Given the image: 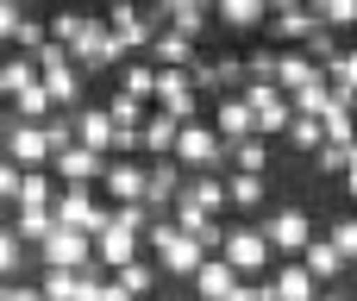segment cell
I'll use <instances>...</instances> for the list:
<instances>
[{
	"mask_svg": "<svg viewBox=\"0 0 357 301\" xmlns=\"http://www.w3.org/2000/svg\"><path fill=\"white\" fill-rule=\"evenodd\" d=\"M38 88L50 94L56 113H75V101H82V69H75V57H69L63 44H44V50H38Z\"/></svg>",
	"mask_w": 357,
	"mask_h": 301,
	"instance_id": "obj_1",
	"label": "cell"
},
{
	"mask_svg": "<svg viewBox=\"0 0 357 301\" xmlns=\"http://www.w3.org/2000/svg\"><path fill=\"white\" fill-rule=\"evenodd\" d=\"M138 245H144L138 233H126V226H107V233L94 239V270H107V277H113V270H126V264L138 258Z\"/></svg>",
	"mask_w": 357,
	"mask_h": 301,
	"instance_id": "obj_17",
	"label": "cell"
},
{
	"mask_svg": "<svg viewBox=\"0 0 357 301\" xmlns=\"http://www.w3.org/2000/svg\"><path fill=\"white\" fill-rule=\"evenodd\" d=\"M213 19L226 31H257V25H270V0H220Z\"/></svg>",
	"mask_w": 357,
	"mask_h": 301,
	"instance_id": "obj_21",
	"label": "cell"
},
{
	"mask_svg": "<svg viewBox=\"0 0 357 301\" xmlns=\"http://www.w3.org/2000/svg\"><path fill=\"white\" fill-rule=\"evenodd\" d=\"M38 132H44V145H50V163H56L63 151H75V113H50Z\"/></svg>",
	"mask_w": 357,
	"mask_h": 301,
	"instance_id": "obj_32",
	"label": "cell"
},
{
	"mask_svg": "<svg viewBox=\"0 0 357 301\" xmlns=\"http://www.w3.org/2000/svg\"><path fill=\"white\" fill-rule=\"evenodd\" d=\"M176 207H195V214H213L226 207V176H182V201Z\"/></svg>",
	"mask_w": 357,
	"mask_h": 301,
	"instance_id": "obj_18",
	"label": "cell"
},
{
	"mask_svg": "<svg viewBox=\"0 0 357 301\" xmlns=\"http://www.w3.org/2000/svg\"><path fill=\"white\" fill-rule=\"evenodd\" d=\"M320 75H326V88H333V94L357 101V44H351V50H339V57H333V63H326Z\"/></svg>",
	"mask_w": 357,
	"mask_h": 301,
	"instance_id": "obj_31",
	"label": "cell"
},
{
	"mask_svg": "<svg viewBox=\"0 0 357 301\" xmlns=\"http://www.w3.org/2000/svg\"><path fill=\"white\" fill-rule=\"evenodd\" d=\"M345 195H351V201H357V163H351V170H345Z\"/></svg>",
	"mask_w": 357,
	"mask_h": 301,
	"instance_id": "obj_45",
	"label": "cell"
},
{
	"mask_svg": "<svg viewBox=\"0 0 357 301\" xmlns=\"http://www.w3.org/2000/svg\"><path fill=\"white\" fill-rule=\"evenodd\" d=\"M69 57H75V69L88 75V69H119L132 50H126L113 31H107V19H88V25H82V38L69 44Z\"/></svg>",
	"mask_w": 357,
	"mask_h": 301,
	"instance_id": "obj_5",
	"label": "cell"
},
{
	"mask_svg": "<svg viewBox=\"0 0 357 301\" xmlns=\"http://www.w3.org/2000/svg\"><path fill=\"white\" fill-rule=\"evenodd\" d=\"M289 145H295V151H307V157H320V145H326L320 119H289Z\"/></svg>",
	"mask_w": 357,
	"mask_h": 301,
	"instance_id": "obj_39",
	"label": "cell"
},
{
	"mask_svg": "<svg viewBox=\"0 0 357 301\" xmlns=\"http://www.w3.org/2000/svg\"><path fill=\"white\" fill-rule=\"evenodd\" d=\"M213 132L226 138V151H232V145H245V138H257V126H251V107H245V94H220V101H213Z\"/></svg>",
	"mask_w": 357,
	"mask_h": 301,
	"instance_id": "obj_14",
	"label": "cell"
},
{
	"mask_svg": "<svg viewBox=\"0 0 357 301\" xmlns=\"http://www.w3.org/2000/svg\"><path fill=\"white\" fill-rule=\"evenodd\" d=\"M82 277H88V270H44L38 289H44V301H75L82 295Z\"/></svg>",
	"mask_w": 357,
	"mask_h": 301,
	"instance_id": "obj_34",
	"label": "cell"
},
{
	"mask_svg": "<svg viewBox=\"0 0 357 301\" xmlns=\"http://www.w3.org/2000/svg\"><path fill=\"white\" fill-rule=\"evenodd\" d=\"M75 145L113 157V119H107V107H75Z\"/></svg>",
	"mask_w": 357,
	"mask_h": 301,
	"instance_id": "obj_19",
	"label": "cell"
},
{
	"mask_svg": "<svg viewBox=\"0 0 357 301\" xmlns=\"http://www.w3.org/2000/svg\"><path fill=\"white\" fill-rule=\"evenodd\" d=\"M238 94H245V107H251V126H257V138H276V132H289L295 107H289V94H282V88H270V82H245Z\"/></svg>",
	"mask_w": 357,
	"mask_h": 301,
	"instance_id": "obj_6",
	"label": "cell"
},
{
	"mask_svg": "<svg viewBox=\"0 0 357 301\" xmlns=\"http://www.w3.org/2000/svg\"><path fill=\"white\" fill-rule=\"evenodd\" d=\"M320 301H345V295H320Z\"/></svg>",
	"mask_w": 357,
	"mask_h": 301,
	"instance_id": "obj_47",
	"label": "cell"
},
{
	"mask_svg": "<svg viewBox=\"0 0 357 301\" xmlns=\"http://www.w3.org/2000/svg\"><path fill=\"white\" fill-rule=\"evenodd\" d=\"M6 157L31 176V170H50V145H44V132L38 126H13L6 119Z\"/></svg>",
	"mask_w": 357,
	"mask_h": 301,
	"instance_id": "obj_15",
	"label": "cell"
},
{
	"mask_svg": "<svg viewBox=\"0 0 357 301\" xmlns=\"http://www.w3.org/2000/svg\"><path fill=\"white\" fill-rule=\"evenodd\" d=\"M50 201H56V176H50V170H31V176L19 182V201H13V207H31V214H44Z\"/></svg>",
	"mask_w": 357,
	"mask_h": 301,
	"instance_id": "obj_29",
	"label": "cell"
},
{
	"mask_svg": "<svg viewBox=\"0 0 357 301\" xmlns=\"http://www.w3.org/2000/svg\"><path fill=\"white\" fill-rule=\"evenodd\" d=\"M301 270H307L314 283H339V277H345V258H339L326 239H314V245L301 251Z\"/></svg>",
	"mask_w": 357,
	"mask_h": 301,
	"instance_id": "obj_26",
	"label": "cell"
},
{
	"mask_svg": "<svg viewBox=\"0 0 357 301\" xmlns=\"http://www.w3.org/2000/svg\"><path fill=\"white\" fill-rule=\"evenodd\" d=\"M232 289H238V277H232L226 258H207L195 270V301H232Z\"/></svg>",
	"mask_w": 357,
	"mask_h": 301,
	"instance_id": "obj_20",
	"label": "cell"
},
{
	"mask_svg": "<svg viewBox=\"0 0 357 301\" xmlns=\"http://www.w3.org/2000/svg\"><path fill=\"white\" fill-rule=\"evenodd\" d=\"M6 301H44V289H38V283H13V289H6Z\"/></svg>",
	"mask_w": 357,
	"mask_h": 301,
	"instance_id": "obj_44",
	"label": "cell"
},
{
	"mask_svg": "<svg viewBox=\"0 0 357 301\" xmlns=\"http://www.w3.org/2000/svg\"><path fill=\"white\" fill-rule=\"evenodd\" d=\"M220 258L232 264V277H238V283H257V277H270V270H276V251L264 245V233H257V226H226Z\"/></svg>",
	"mask_w": 357,
	"mask_h": 301,
	"instance_id": "obj_4",
	"label": "cell"
},
{
	"mask_svg": "<svg viewBox=\"0 0 357 301\" xmlns=\"http://www.w3.org/2000/svg\"><path fill=\"white\" fill-rule=\"evenodd\" d=\"M257 233H264V245H270L276 258H301V251L314 245V220H307L301 207H276Z\"/></svg>",
	"mask_w": 357,
	"mask_h": 301,
	"instance_id": "obj_7",
	"label": "cell"
},
{
	"mask_svg": "<svg viewBox=\"0 0 357 301\" xmlns=\"http://www.w3.org/2000/svg\"><path fill=\"white\" fill-rule=\"evenodd\" d=\"M0 57H6V50H0Z\"/></svg>",
	"mask_w": 357,
	"mask_h": 301,
	"instance_id": "obj_49",
	"label": "cell"
},
{
	"mask_svg": "<svg viewBox=\"0 0 357 301\" xmlns=\"http://www.w3.org/2000/svg\"><path fill=\"white\" fill-rule=\"evenodd\" d=\"M119 94H132V101H144V107H151V101H157V69H151V63H138V57H132V63H119Z\"/></svg>",
	"mask_w": 357,
	"mask_h": 301,
	"instance_id": "obj_28",
	"label": "cell"
},
{
	"mask_svg": "<svg viewBox=\"0 0 357 301\" xmlns=\"http://www.w3.org/2000/svg\"><path fill=\"white\" fill-rule=\"evenodd\" d=\"M6 289H13V283H0V301H6Z\"/></svg>",
	"mask_w": 357,
	"mask_h": 301,
	"instance_id": "obj_46",
	"label": "cell"
},
{
	"mask_svg": "<svg viewBox=\"0 0 357 301\" xmlns=\"http://www.w3.org/2000/svg\"><path fill=\"white\" fill-rule=\"evenodd\" d=\"M226 170H232V176H264V170H270V138L232 145V151H226Z\"/></svg>",
	"mask_w": 357,
	"mask_h": 301,
	"instance_id": "obj_25",
	"label": "cell"
},
{
	"mask_svg": "<svg viewBox=\"0 0 357 301\" xmlns=\"http://www.w3.org/2000/svg\"><path fill=\"white\" fill-rule=\"evenodd\" d=\"M176 163H182V176H220L226 170V138L195 119V126L176 132Z\"/></svg>",
	"mask_w": 357,
	"mask_h": 301,
	"instance_id": "obj_2",
	"label": "cell"
},
{
	"mask_svg": "<svg viewBox=\"0 0 357 301\" xmlns=\"http://www.w3.org/2000/svg\"><path fill=\"white\" fill-rule=\"evenodd\" d=\"M19 182H25V170L0 151V207H13V201H19Z\"/></svg>",
	"mask_w": 357,
	"mask_h": 301,
	"instance_id": "obj_41",
	"label": "cell"
},
{
	"mask_svg": "<svg viewBox=\"0 0 357 301\" xmlns=\"http://www.w3.org/2000/svg\"><path fill=\"white\" fill-rule=\"evenodd\" d=\"M270 31H276V44H307L320 31V19H314V6L282 0V6H270Z\"/></svg>",
	"mask_w": 357,
	"mask_h": 301,
	"instance_id": "obj_16",
	"label": "cell"
},
{
	"mask_svg": "<svg viewBox=\"0 0 357 301\" xmlns=\"http://www.w3.org/2000/svg\"><path fill=\"white\" fill-rule=\"evenodd\" d=\"M100 182H107V207H144V163L138 157H113Z\"/></svg>",
	"mask_w": 357,
	"mask_h": 301,
	"instance_id": "obj_10",
	"label": "cell"
},
{
	"mask_svg": "<svg viewBox=\"0 0 357 301\" xmlns=\"http://www.w3.org/2000/svg\"><path fill=\"white\" fill-rule=\"evenodd\" d=\"M276 63H282V50H251L245 57V82H270L276 88Z\"/></svg>",
	"mask_w": 357,
	"mask_h": 301,
	"instance_id": "obj_40",
	"label": "cell"
},
{
	"mask_svg": "<svg viewBox=\"0 0 357 301\" xmlns=\"http://www.w3.org/2000/svg\"><path fill=\"white\" fill-rule=\"evenodd\" d=\"M176 132H182V126L151 107V119H144V132H138V151H144L151 163H163V157H176Z\"/></svg>",
	"mask_w": 357,
	"mask_h": 301,
	"instance_id": "obj_23",
	"label": "cell"
},
{
	"mask_svg": "<svg viewBox=\"0 0 357 301\" xmlns=\"http://www.w3.org/2000/svg\"><path fill=\"white\" fill-rule=\"evenodd\" d=\"M314 19L326 31H357V0H314Z\"/></svg>",
	"mask_w": 357,
	"mask_h": 301,
	"instance_id": "obj_35",
	"label": "cell"
},
{
	"mask_svg": "<svg viewBox=\"0 0 357 301\" xmlns=\"http://www.w3.org/2000/svg\"><path fill=\"white\" fill-rule=\"evenodd\" d=\"M213 25V6L207 0H163V31H176V38H188V44H201V31Z\"/></svg>",
	"mask_w": 357,
	"mask_h": 301,
	"instance_id": "obj_13",
	"label": "cell"
},
{
	"mask_svg": "<svg viewBox=\"0 0 357 301\" xmlns=\"http://www.w3.org/2000/svg\"><path fill=\"white\" fill-rule=\"evenodd\" d=\"M351 119H357V101H351Z\"/></svg>",
	"mask_w": 357,
	"mask_h": 301,
	"instance_id": "obj_48",
	"label": "cell"
},
{
	"mask_svg": "<svg viewBox=\"0 0 357 301\" xmlns=\"http://www.w3.org/2000/svg\"><path fill=\"white\" fill-rule=\"evenodd\" d=\"M13 233H19V239H31V245H44V239L56 233V220H50V207H44V214L19 207V214H13Z\"/></svg>",
	"mask_w": 357,
	"mask_h": 301,
	"instance_id": "obj_36",
	"label": "cell"
},
{
	"mask_svg": "<svg viewBox=\"0 0 357 301\" xmlns=\"http://www.w3.org/2000/svg\"><path fill=\"white\" fill-rule=\"evenodd\" d=\"M264 176H232L226 170V207H264Z\"/></svg>",
	"mask_w": 357,
	"mask_h": 301,
	"instance_id": "obj_33",
	"label": "cell"
},
{
	"mask_svg": "<svg viewBox=\"0 0 357 301\" xmlns=\"http://www.w3.org/2000/svg\"><path fill=\"white\" fill-rule=\"evenodd\" d=\"M314 82H326V75H320V63H307L301 50H282V63H276V88L295 101V94H301V88H314Z\"/></svg>",
	"mask_w": 357,
	"mask_h": 301,
	"instance_id": "obj_22",
	"label": "cell"
},
{
	"mask_svg": "<svg viewBox=\"0 0 357 301\" xmlns=\"http://www.w3.org/2000/svg\"><path fill=\"white\" fill-rule=\"evenodd\" d=\"M144 57H151V69H188V63H195V57H201V50H195V44H188V38H176V31H157V38H151V50H144Z\"/></svg>",
	"mask_w": 357,
	"mask_h": 301,
	"instance_id": "obj_24",
	"label": "cell"
},
{
	"mask_svg": "<svg viewBox=\"0 0 357 301\" xmlns=\"http://www.w3.org/2000/svg\"><path fill=\"white\" fill-rule=\"evenodd\" d=\"M176 201H182V163L163 157V163L144 170V207L151 214H176Z\"/></svg>",
	"mask_w": 357,
	"mask_h": 301,
	"instance_id": "obj_11",
	"label": "cell"
},
{
	"mask_svg": "<svg viewBox=\"0 0 357 301\" xmlns=\"http://www.w3.org/2000/svg\"><path fill=\"white\" fill-rule=\"evenodd\" d=\"M107 163H113V157H100V151L75 145V151H63V157L50 163V176H56V189H88V182H100V176H107Z\"/></svg>",
	"mask_w": 357,
	"mask_h": 301,
	"instance_id": "obj_9",
	"label": "cell"
},
{
	"mask_svg": "<svg viewBox=\"0 0 357 301\" xmlns=\"http://www.w3.org/2000/svg\"><path fill=\"white\" fill-rule=\"evenodd\" d=\"M50 220H56V226H69V233H82V239H100V233L113 226V207H100V201H94V189H56Z\"/></svg>",
	"mask_w": 357,
	"mask_h": 301,
	"instance_id": "obj_3",
	"label": "cell"
},
{
	"mask_svg": "<svg viewBox=\"0 0 357 301\" xmlns=\"http://www.w3.org/2000/svg\"><path fill=\"white\" fill-rule=\"evenodd\" d=\"M19 270H25V239L13 226H0V283H13Z\"/></svg>",
	"mask_w": 357,
	"mask_h": 301,
	"instance_id": "obj_37",
	"label": "cell"
},
{
	"mask_svg": "<svg viewBox=\"0 0 357 301\" xmlns=\"http://www.w3.org/2000/svg\"><path fill=\"white\" fill-rule=\"evenodd\" d=\"M326 245L345 258V264H357V214H345V220H333V233H326Z\"/></svg>",
	"mask_w": 357,
	"mask_h": 301,
	"instance_id": "obj_38",
	"label": "cell"
},
{
	"mask_svg": "<svg viewBox=\"0 0 357 301\" xmlns=\"http://www.w3.org/2000/svg\"><path fill=\"white\" fill-rule=\"evenodd\" d=\"M31 82H38V57H0V101H13Z\"/></svg>",
	"mask_w": 357,
	"mask_h": 301,
	"instance_id": "obj_30",
	"label": "cell"
},
{
	"mask_svg": "<svg viewBox=\"0 0 357 301\" xmlns=\"http://www.w3.org/2000/svg\"><path fill=\"white\" fill-rule=\"evenodd\" d=\"M232 301H270V289H264V283H238V289H232Z\"/></svg>",
	"mask_w": 357,
	"mask_h": 301,
	"instance_id": "obj_43",
	"label": "cell"
},
{
	"mask_svg": "<svg viewBox=\"0 0 357 301\" xmlns=\"http://www.w3.org/2000/svg\"><path fill=\"white\" fill-rule=\"evenodd\" d=\"M38 264H44V270H94V239L56 226V233L38 245Z\"/></svg>",
	"mask_w": 357,
	"mask_h": 301,
	"instance_id": "obj_8",
	"label": "cell"
},
{
	"mask_svg": "<svg viewBox=\"0 0 357 301\" xmlns=\"http://www.w3.org/2000/svg\"><path fill=\"white\" fill-rule=\"evenodd\" d=\"M113 289L126 301H144L151 289H157V264H144V258H132L126 270H113Z\"/></svg>",
	"mask_w": 357,
	"mask_h": 301,
	"instance_id": "obj_27",
	"label": "cell"
},
{
	"mask_svg": "<svg viewBox=\"0 0 357 301\" xmlns=\"http://www.w3.org/2000/svg\"><path fill=\"white\" fill-rule=\"evenodd\" d=\"M19 25H25V6H19V0H0V50L19 38Z\"/></svg>",
	"mask_w": 357,
	"mask_h": 301,
	"instance_id": "obj_42",
	"label": "cell"
},
{
	"mask_svg": "<svg viewBox=\"0 0 357 301\" xmlns=\"http://www.w3.org/2000/svg\"><path fill=\"white\" fill-rule=\"evenodd\" d=\"M264 289H270V301H320V283L301 270V258H282V264L264 277Z\"/></svg>",
	"mask_w": 357,
	"mask_h": 301,
	"instance_id": "obj_12",
	"label": "cell"
}]
</instances>
